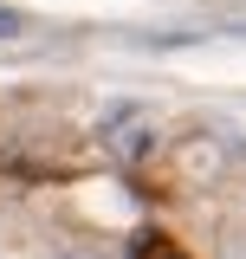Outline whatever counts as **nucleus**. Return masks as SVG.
Wrapping results in <instances>:
<instances>
[{
  "instance_id": "nucleus-1",
  "label": "nucleus",
  "mask_w": 246,
  "mask_h": 259,
  "mask_svg": "<svg viewBox=\"0 0 246 259\" xmlns=\"http://www.w3.org/2000/svg\"><path fill=\"white\" fill-rule=\"evenodd\" d=\"M104 149L117 162H143L155 149V117L149 110H117V117H104Z\"/></svg>"
},
{
  "instance_id": "nucleus-3",
  "label": "nucleus",
  "mask_w": 246,
  "mask_h": 259,
  "mask_svg": "<svg viewBox=\"0 0 246 259\" xmlns=\"http://www.w3.org/2000/svg\"><path fill=\"white\" fill-rule=\"evenodd\" d=\"M20 32H26V13H13V7H0V46H7V39H20Z\"/></svg>"
},
{
  "instance_id": "nucleus-2",
  "label": "nucleus",
  "mask_w": 246,
  "mask_h": 259,
  "mask_svg": "<svg viewBox=\"0 0 246 259\" xmlns=\"http://www.w3.org/2000/svg\"><path fill=\"white\" fill-rule=\"evenodd\" d=\"M220 162H227V149H220L214 136H208V143H201V136H188V143H182V168L194 175V182H208V175H220Z\"/></svg>"
},
{
  "instance_id": "nucleus-4",
  "label": "nucleus",
  "mask_w": 246,
  "mask_h": 259,
  "mask_svg": "<svg viewBox=\"0 0 246 259\" xmlns=\"http://www.w3.org/2000/svg\"><path fill=\"white\" fill-rule=\"evenodd\" d=\"M71 259H78V253H71Z\"/></svg>"
}]
</instances>
